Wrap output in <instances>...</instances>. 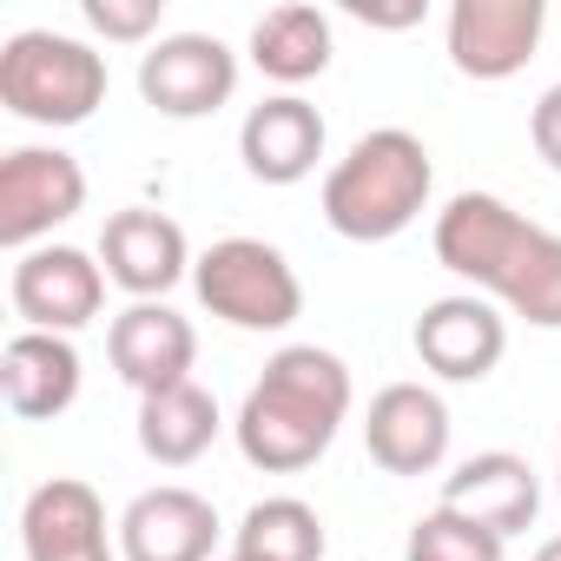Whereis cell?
<instances>
[{
  "mask_svg": "<svg viewBox=\"0 0 561 561\" xmlns=\"http://www.w3.org/2000/svg\"><path fill=\"white\" fill-rule=\"evenodd\" d=\"M443 508H456V515H469V522H482V528H495V535L508 541V535H522V528L535 522L541 482H535V469H528L522 456L482 449V456H469V462L443 482Z\"/></svg>",
  "mask_w": 561,
  "mask_h": 561,
  "instance_id": "ac0fdd59",
  "label": "cell"
},
{
  "mask_svg": "<svg viewBox=\"0 0 561 561\" xmlns=\"http://www.w3.org/2000/svg\"><path fill=\"white\" fill-rule=\"evenodd\" d=\"M541 0H456L449 8V67L462 80H515L541 47Z\"/></svg>",
  "mask_w": 561,
  "mask_h": 561,
  "instance_id": "9c48e42d",
  "label": "cell"
},
{
  "mask_svg": "<svg viewBox=\"0 0 561 561\" xmlns=\"http://www.w3.org/2000/svg\"><path fill=\"white\" fill-rule=\"evenodd\" d=\"M211 443H218V403H211V390H198L192 377L172 383V390L139 397V449H146L159 469H185V462H198Z\"/></svg>",
  "mask_w": 561,
  "mask_h": 561,
  "instance_id": "d6986e66",
  "label": "cell"
},
{
  "mask_svg": "<svg viewBox=\"0 0 561 561\" xmlns=\"http://www.w3.org/2000/svg\"><path fill=\"white\" fill-rule=\"evenodd\" d=\"M430 185V146L410 126H377L324 172V225L351 244H383L423 218Z\"/></svg>",
  "mask_w": 561,
  "mask_h": 561,
  "instance_id": "3957f363",
  "label": "cell"
},
{
  "mask_svg": "<svg viewBox=\"0 0 561 561\" xmlns=\"http://www.w3.org/2000/svg\"><path fill=\"white\" fill-rule=\"evenodd\" d=\"M238 554H251V561H324V515L305 495H264L238 522Z\"/></svg>",
  "mask_w": 561,
  "mask_h": 561,
  "instance_id": "44dd1931",
  "label": "cell"
},
{
  "mask_svg": "<svg viewBox=\"0 0 561 561\" xmlns=\"http://www.w3.org/2000/svg\"><path fill=\"white\" fill-rule=\"evenodd\" d=\"M8 298H14V311H21L27 331L67 337V331H80V324L100 318V305H106V264H93V251H80V244H34L14 264Z\"/></svg>",
  "mask_w": 561,
  "mask_h": 561,
  "instance_id": "52a82bcc",
  "label": "cell"
},
{
  "mask_svg": "<svg viewBox=\"0 0 561 561\" xmlns=\"http://www.w3.org/2000/svg\"><path fill=\"white\" fill-rule=\"evenodd\" d=\"M410 344H416L423 370H436L443 383H482L502 364V351H508V324H502V311L489 298L456 291V298H436L416 318Z\"/></svg>",
  "mask_w": 561,
  "mask_h": 561,
  "instance_id": "7c38bea8",
  "label": "cell"
},
{
  "mask_svg": "<svg viewBox=\"0 0 561 561\" xmlns=\"http://www.w3.org/2000/svg\"><path fill=\"white\" fill-rule=\"evenodd\" d=\"M238 159L257 185H298L324 159V113L305 93H271L238 126Z\"/></svg>",
  "mask_w": 561,
  "mask_h": 561,
  "instance_id": "5bb4252c",
  "label": "cell"
},
{
  "mask_svg": "<svg viewBox=\"0 0 561 561\" xmlns=\"http://www.w3.org/2000/svg\"><path fill=\"white\" fill-rule=\"evenodd\" d=\"M0 397L21 423L67 416L80 397V351L47 331H14L8 351H0Z\"/></svg>",
  "mask_w": 561,
  "mask_h": 561,
  "instance_id": "e0dca14e",
  "label": "cell"
},
{
  "mask_svg": "<svg viewBox=\"0 0 561 561\" xmlns=\"http://www.w3.org/2000/svg\"><path fill=\"white\" fill-rule=\"evenodd\" d=\"M535 561H561V535H554V541H541V548H535Z\"/></svg>",
  "mask_w": 561,
  "mask_h": 561,
  "instance_id": "484cf974",
  "label": "cell"
},
{
  "mask_svg": "<svg viewBox=\"0 0 561 561\" xmlns=\"http://www.w3.org/2000/svg\"><path fill=\"white\" fill-rule=\"evenodd\" d=\"M351 14L364 27H416L423 21V0H403V8H370V0H351Z\"/></svg>",
  "mask_w": 561,
  "mask_h": 561,
  "instance_id": "d4e9b609",
  "label": "cell"
},
{
  "mask_svg": "<svg viewBox=\"0 0 561 561\" xmlns=\"http://www.w3.org/2000/svg\"><path fill=\"white\" fill-rule=\"evenodd\" d=\"M251 60L264 80L277 87H305L331 67V21L311 8V0H285V8L257 14L251 27Z\"/></svg>",
  "mask_w": 561,
  "mask_h": 561,
  "instance_id": "ffe728a7",
  "label": "cell"
},
{
  "mask_svg": "<svg viewBox=\"0 0 561 561\" xmlns=\"http://www.w3.org/2000/svg\"><path fill=\"white\" fill-rule=\"evenodd\" d=\"M554 476H561V469H554Z\"/></svg>",
  "mask_w": 561,
  "mask_h": 561,
  "instance_id": "83f0119b",
  "label": "cell"
},
{
  "mask_svg": "<svg viewBox=\"0 0 561 561\" xmlns=\"http://www.w3.org/2000/svg\"><path fill=\"white\" fill-rule=\"evenodd\" d=\"M0 106L27 126H87L106 106V54L73 34L27 27L0 47Z\"/></svg>",
  "mask_w": 561,
  "mask_h": 561,
  "instance_id": "277c9868",
  "label": "cell"
},
{
  "mask_svg": "<svg viewBox=\"0 0 561 561\" xmlns=\"http://www.w3.org/2000/svg\"><path fill=\"white\" fill-rule=\"evenodd\" d=\"M165 14V0H87V27L106 41H146Z\"/></svg>",
  "mask_w": 561,
  "mask_h": 561,
  "instance_id": "603a6c76",
  "label": "cell"
},
{
  "mask_svg": "<svg viewBox=\"0 0 561 561\" xmlns=\"http://www.w3.org/2000/svg\"><path fill=\"white\" fill-rule=\"evenodd\" d=\"M364 449L390 476H430L449 456V403L430 383H383L364 416Z\"/></svg>",
  "mask_w": 561,
  "mask_h": 561,
  "instance_id": "8fae6325",
  "label": "cell"
},
{
  "mask_svg": "<svg viewBox=\"0 0 561 561\" xmlns=\"http://www.w3.org/2000/svg\"><path fill=\"white\" fill-rule=\"evenodd\" d=\"M211 548H218V508L185 482H159L133 495L119 515L126 561H211Z\"/></svg>",
  "mask_w": 561,
  "mask_h": 561,
  "instance_id": "4fadbf2b",
  "label": "cell"
},
{
  "mask_svg": "<svg viewBox=\"0 0 561 561\" xmlns=\"http://www.w3.org/2000/svg\"><path fill=\"white\" fill-rule=\"evenodd\" d=\"M87 211V172L60 146H14L0 159V244L34 251L54 225Z\"/></svg>",
  "mask_w": 561,
  "mask_h": 561,
  "instance_id": "8992f818",
  "label": "cell"
},
{
  "mask_svg": "<svg viewBox=\"0 0 561 561\" xmlns=\"http://www.w3.org/2000/svg\"><path fill=\"white\" fill-rule=\"evenodd\" d=\"M21 548L27 561H113L106 502L80 476H54L21 508Z\"/></svg>",
  "mask_w": 561,
  "mask_h": 561,
  "instance_id": "2e32d148",
  "label": "cell"
},
{
  "mask_svg": "<svg viewBox=\"0 0 561 561\" xmlns=\"http://www.w3.org/2000/svg\"><path fill=\"white\" fill-rule=\"evenodd\" d=\"M225 561H251V554H238V548H231V554H225Z\"/></svg>",
  "mask_w": 561,
  "mask_h": 561,
  "instance_id": "4316f807",
  "label": "cell"
},
{
  "mask_svg": "<svg viewBox=\"0 0 561 561\" xmlns=\"http://www.w3.org/2000/svg\"><path fill=\"white\" fill-rule=\"evenodd\" d=\"M528 139H535V152L548 159V172H561V80L535 100V113H528Z\"/></svg>",
  "mask_w": 561,
  "mask_h": 561,
  "instance_id": "cb8c5ba5",
  "label": "cell"
},
{
  "mask_svg": "<svg viewBox=\"0 0 561 561\" xmlns=\"http://www.w3.org/2000/svg\"><path fill=\"white\" fill-rule=\"evenodd\" d=\"M502 554H508V541L495 528H482V522H469V515H456L443 502L403 541V561H502Z\"/></svg>",
  "mask_w": 561,
  "mask_h": 561,
  "instance_id": "7402d4cb",
  "label": "cell"
},
{
  "mask_svg": "<svg viewBox=\"0 0 561 561\" xmlns=\"http://www.w3.org/2000/svg\"><path fill=\"white\" fill-rule=\"evenodd\" d=\"M106 357H113L119 383H133L139 397H152V390H172V383L192 377L198 331L172 305H126L113 318V331H106Z\"/></svg>",
  "mask_w": 561,
  "mask_h": 561,
  "instance_id": "9a60e30c",
  "label": "cell"
},
{
  "mask_svg": "<svg viewBox=\"0 0 561 561\" xmlns=\"http://www.w3.org/2000/svg\"><path fill=\"white\" fill-rule=\"evenodd\" d=\"M139 93L165 119H205L238 93V54L218 34H165L139 60Z\"/></svg>",
  "mask_w": 561,
  "mask_h": 561,
  "instance_id": "ba28073f",
  "label": "cell"
},
{
  "mask_svg": "<svg viewBox=\"0 0 561 561\" xmlns=\"http://www.w3.org/2000/svg\"><path fill=\"white\" fill-rule=\"evenodd\" d=\"M436 264L535 331H561V231L522 218L508 198L456 192L436 211Z\"/></svg>",
  "mask_w": 561,
  "mask_h": 561,
  "instance_id": "6da1fadb",
  "label": "cell"
},
{
  "mask_svg": "<svg viewBox=\"0 0 561 561\" xmlns=\"http://www.w3.org/2000/svg\"><path fill=\"white\" fill-rule=\"evenodd\" d=\"M351 397L357 390H351V370H344L337 351L285 344V351L264 364V377L251 383V397H244V410L231 423L244 462L264 469V476H298V469H311L337 443V430L351 416Z\"/></svg>",
  "mask_w": 561,
  "mask_h": 561,
  "instance_id": "7a4b0ae2",
  "label": "cell"
},
{
  "mask_svg": "<svg viewBox=\"0 0 561 561\" xmlns=\"http://www.w3.org/2000/svg\"><path fill=\"white\" fill-rule=\"evenodd\" d=\"M192 285H198V305L231 331H285L305 311V285L291 257L264 238H218L192 264Z\"/></svg>",
  "mask_w": 561,
  "mask_h": 561,
  "instance_id": "5b68a950",
  "label": "cell"
},
{
  "mask_svg": "<svg viewBox=\"0 0 561 561\" xmlns=\"http://www.w3.org/2000/svg\"><path fill=\"white\" fill-rule=\"evenodd\" d=\"M100 264H106V285H119L133 305H159L185 277L192 251H185L179 218H165L152 205H126L100 231Z\"/></svg>",
  "mask_w": 561,
  "mask_h": 561,
  "instance_id": "30bf717a",
  "label": "cell"
}]
</instances>
